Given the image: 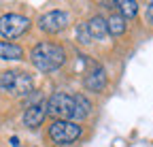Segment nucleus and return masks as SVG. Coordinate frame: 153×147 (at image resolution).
Masks as SVG:
<instances>
[{"mask_svg": "<svg viewBox=\"0 0 153 147\" xmlns=\"http://www.w3.org/2000/svg\"><path fill=\"white\" fill-rule=\"evenodd\" d=\"M32 85V77L22 70H4L0 75V92L9 96H28Z\"/></svg>", "mask_w": 153, "mask_h": 147, "instance_id": "2", "label": "nucleus"}, {"mask_svg": "<svg viewBox=\"0 0 153 147\" xmlns=\"http://www.w3.org/2000/svg\"><path fill=\"white\" fill-rule=\"evenodd\" d=\"M11 145H13V147H19V139L13 137V139H11Z\"/></svg>", "mask_w": 153, "mask_h": 147, "instance_id": "16", "label": "nucleus"}, {"mask_svg": "<svg viewBox=\"0 0 153 147\" xmlns=\"http://www.w3.org/2000/svg\"><path fill=\"white\" fill-rule=\"evenodd\" d=\"M85 87L89 92H102L106 87V72L102 66H96L89 75L85 77Z\"/></svg>", "mask_w": 153, "mask_h": 147, "instance_id": "8", "label": "nucleus"}, {"mask_svg": "<svg viewBox=\"0 0 153 147\" xmlns=\"http://www.w3.org/2000/svg\"><path fill=\"white\" fill-rule=\"evenodd\" d=\"M89 113H91V102L85 96L76 94L74 96V119H85Z\"/></svg>", "mask_w": 153, "mask_h": 147, "instance_id": "12", "label": "nucleus"}, {"mask_svg": "<svg viewBox=\"0 0 153 147\" xmlns=\"http://www.w3.org/2000/svg\"><path fill=\"white\" fill-rule=\"evenodd\" d=\"M0 58L2 60H22L24 58V49L19 45H15V43L0 41Z\"/></svg>", "mask_w": 153, "mask_h": 147, "instance_id": "10", "label": "nucleus"}, {"mask_svg": "<svg viewBox=\"0 0 153 147\" xmlns=\"http://www.w3.org/2000/svg\"><path fill=\"white\" fill-rule=\"evenodd\" d=\"M106 24H108V34H113V36H121V34L126 32V28H128L126 17H123V15H119V13L111 15L108 19H106Z\"/></svg>", "mask_w": 153, "mask_h": 147, "instance_id": "11", "label": "nucleus"}, {"mask_svg": "<svg viewBox=\"0 0 153 147\" xmlns=\"http://www.w3.org/2000/svg\"><path fill=\"white\" fill-rule=\"evenodd\" d=\"M30 60L38 70L51 72V70H57L66 62V51H64V47L55 45V43H38L30 51Z\"/></svg>", "mask_w": 153, "mask_h": 147, "instance_id": "1", "label": "nucleus"}, {"mask_svg": "<svg viewBox=\"0 0 153 147\" xmlns=\"http://www.w3.org/2000/svg\"><path fill=\"white\" fill-rule=\"evenodd\" d=\"M76 34H79V41H81L83 45H89V43H91V34H89V30H87V24H81L79 28H76Z\"/></svg>", "mask_w": 153, "mask_h": 147, "instance_id": "14", "label": "nucleus"}, {"mask_svg": "<svg viewBox=\"0 0 153 147\" xmlns=\"http://www.w3.org/2000/svg\"><path fill=\"white\" fill-rule=\"evenodd\" d=\"M47 115V107L45 104H30L26 111H24V126L28 128H38L45 122Z\"/></svg>", "mask_w": 153, "mask_h": 147, "instance_id": "7", "label": "nucleus"}, {"mask_svg": "<svg viewBox=\"0 0 153 147\" xmlns=\"http://www.w3.org/2000/svg\"><path fill=\"white\" fill-rule=\"evenodd\" d=\"M68 22H70V17H68L66 11H49V13L41 15V19H38V26H41L43 32L57 34V32L66 30Z\"/></svg>", "mask_w": 153, "mask_h": 147, "instance_id": "6", "label": "nucleus"}, {"mask_svg": "<svg viewBox=\"0 0 153 147\" xmlns=\"http://www.w3.org/2000/svg\"><path fill=\"white\" fill-rule=\"evenodd\" d=\"M147 19L153 24V2H149V7H147Z\"/></svg>", "mask_w": 153, "mask_h": 147, "instance_id": "15", "label": "nucleus"}, {"mask_svg": "<svg viewBox=\"0 0 153 147\" xmlns=\"http://www.w3.org/2000/svg\"><path fill=\"white\" fill-rule=\"evenodd\" d=\"M87 30H89V34H91V39H98V41H102L104 36L108 34V24H106V19H104V17H100V15H94L91 19L87 22Z\"/></svg>", "mask_w": 153, "mask_h": 147, "instance_id": "9", "label": "nucleus"}, {"mask_svg": "<svg viewBox=\"0 0 153 147\" xmlns=\"http://www.w3.org/2000/svg\"><path fill=\"white\" fill-rule=\"evenodd\" d=\"M47 113L60 117V119H68L74 117V96L64 94V92H57L47 100Z\"/></svg>", "mask_w": 153, "mask_h": 147, "instance_id": "5", "label": "nucleus"}, {"mask_svg": "<svg viewBox=\"0 0 153 147\" xmlns=\"http://www.w3.org/2000/svg\"><path fill=\"white\" fill-rule=\"evenodd\" d=\"M81 132H83L81 126L74 124V122H68V119H55L49 126V139L55 145H68V143L79 139Z\"/></svg>", "mask_w": 153, "mask_h": 147, "instance_id": "3", "label": "nucleus"}, {"mask_svg": "<svg viewBox=\"0 0 153 147\" xmlns=\"http://www.w3.org/2000/svg\"><path fill=\"white\" fill-rule=\"evenodd\" d=\"M115 7L119 9V15L123 17H134L138 13V4L134 0H119V2H115Z\"/></svg>", "mask_w": 153, "mask_h": 147, "instance_id": "13", "label": "nucleus"}, {"mask_svg": "<svg viewBox=\"0 0 153 147\" xmlns=\"http://www.w3.org/2000/svg\"><path fill=\"white\" fill-rule=\"evenodd\" d=\"M30 28V19L19 13H4L0 17V36L4 39H17Z\"/></svg>", "mask_w": 153, "mask_h": 147, "instance_id": "4", "label": "nucleus"}]
</instances>
